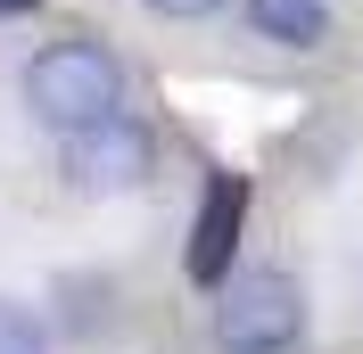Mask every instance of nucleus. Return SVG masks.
Returning a JSON list of instances; mask_svg holds the SVG:
<instances>
[{
  "label": "nucleus",
  "mask_w": 363,
  "mask_h": 354,
  "mask_svg": "<svg viewBox=\"0 0 363 354\" xmlns=\"http://www.w3.org/2000/svg\"><path fill=\"white\" fill-rule=\"evenodd\" d=\"M25 108L42 115L50 132L99 124V115L124 108V67H116L99 42H42L25 58Z\"/></svg>",
  "instance_id": "obj_1"
},
{
  "label": "nucleus",
  "mask_w": 363,
  "mask_h": 354,
  "mask_svg": "<svg viewBox=\"0 0 363 354\" xmlns=\"http://www.w3.org/2000/svg\"><path fill=\"white\" fill-rule=\"evenodd\" d=\"M306 330V288L289 272H240L215 288V346L223 354H289Z\"/></svg>",
  "instance_id": "obj_2"
},
{
  "label": "nucleus",
  "mask_w": 363,
  "mask_h": 354,
  "mask_svg": "<svg viewBox=\"0 0 363 354\" xmlns=\"http://www.w3.org/2000/svg\"><path fill=\"white\" fill-rule=\"evenodd\" d=\"M149 165H157V140H149V124H133L124 108L67 132V173H74V190H140Z\"/></svg>",
  "instance_id": "obj_3"
},
{
  "label": "nucleus",
  "mask_w": 363,
  "mask_h": 354,
  "mask_svg": "<svg viewBox=\"0 0 363 354\" xmlns=\"http://www.w3.org/2000/svg\"><path fill=\"white\" fill-rule=\"evenodd\" d=\"M240 222H248V181L215 173V181H206V206H199V231H190V280H199V288H223L231 280Z\"/></svg>",
  "instance_id": "obj_4"
},
{
  "label": "nucleus",
  "mask_w": 363,
  "mask_h": 354,
  "mask_svg": "<svg viewBox=\"0 0 363 354\" xmlns=\"http://www.w3.org/2000/svg\"><path fill=\"white\" fill-rule=\"evenodd\" d=\"M248 25L281 50H314L330 33V0H248Z\"/></svg>",
  "instance_id": "obj_5"
},
{
  "label": "nucleus",
  "mask_w": 363,
  "mask_h": 354,
  "mask_svg": "<svg viewBox=\"0 0 363 354\" xmlns=\"http://www.w3.org/2000/svg\"><path fill=\"white\" fill-rule=\"evenodd\" d=\"M33 346H42V330H33L9 297H0V354H33Z\"/></svg>",
  "instance_id": "obj_6"
},
{
  "label": "nucleus",
  "mask_w": 363,
  "mask_h": 354,
  "mask_svg": "<svg viewBox=\"0 0 363 354\" xmlns=\"http://www.w3.org/2000/svg\"><path fill=\"white\" fill-rule=\"evenodd\" d=\"M149 8H157V17H215L223 0H149Z\"/></svg>",
  "instance_id": "obj_7"
}]
</instances>
